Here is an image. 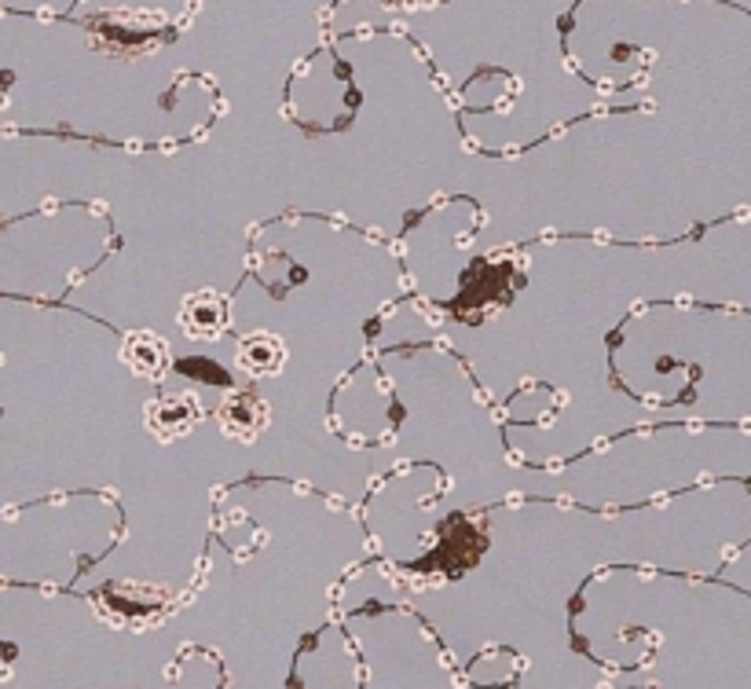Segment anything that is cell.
Returning <instances> with one entry per match:
<instances>
[{
  "label": "cell",
  "mask_w": 751,
  "mask_h": 689,
  "mask_svg": "<svg viewBox=\"0 0 751 689\" xmlns=\"http://www.w3.org/2000/svg\"><path fill=\"white\" fill-rule=\"evenodd\" d=\"M180 320L191 337H220L231 323L228 297H220L217 290H198V294L187 297Z\"/></svg>",
  "instance_id": "1"
},
{
  "label": "cell",
  "mask_w": 751,
  "mask_h": 689,
  "mask_svg": "<svg viewBox=\"0 0 751 689\" xmlns=\"http://www.w3.org/2000/svg\"><path fill=\"white\" fill-rule=\"evenodd\" d=\"M286 359V348L279 337L272 334H250L239 345V364L250 370V375H275Z\"/></svg>",
  "instance_id": "2"
},
{
  "label": "cell",
  "mask_w": 751,
  "mask_h": 689,
  "mask_svg": "<svg viewBox=\"0 0 751 689\" xmlns=\"http://www.w3.org/2000/svg\"><path fill=\"white\" fill-rule=\"evenodd\" d=\"M198 422V404L191 396H166V400L150 404V426L158 434H187Z\"/></svg>",
  "instance_id": "3"
},
{
  "label": "cell",
  "mask_w": 751,
  "mask_h": 689,
  "mask_svg": "<svg viewBox=\"0 0 751 689\" xmlns=\"http://www.w3.org/2000/svg\"><path fill=\"white\" fill-rule=\"evenodd\" d=\"M220 422H225L228 434L253 437L264 426V404H257L253 396H234V400L220 407Z\"/></svg>",
  "instance_id": "4"
},
{
  "label": "cell",
  "mask_w": 751,
  "mask_h": 689,
  "mask_svg": "<svg viewBox=\"0 0 751 689\" xmlns=\"http://www.w3.org/2000/svg\"><path fill=\"white\" fill-rule=\"evenodd\" d=\"M125 359L133 364L139 375H147V378H158L161 370L169 367V348L158 342V337H133V342L125 345Z\"/></svg>",
  "instance_id": "5"
}]
</instances>
